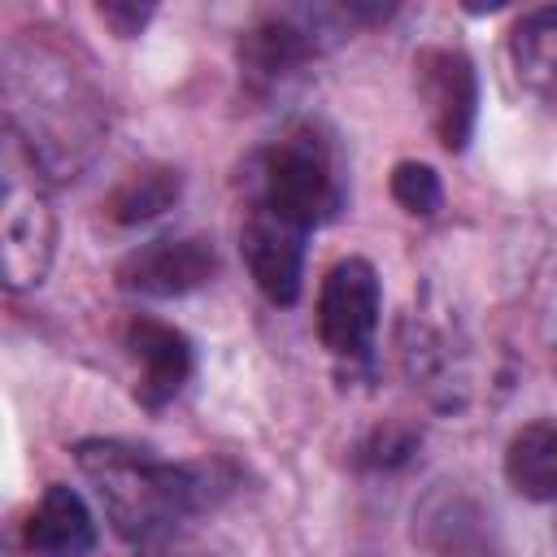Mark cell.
<instances>
[{"instance_id":"6da1fadb","label":"cell","mask_w":557,"mask_h":557,"mask_svg":"<svg viewBox=\"0 0 557 557\" xmlns=\"http://www.w3.org/2000/svg\"><path fill=\"white\" fill-rule=\"evenodd\" d=\"M4 100L13 122L9 139L26 148L39 174L65 178L91 161L104 135V109L61 48L48 39H13L4 52Z\"/></svg>"},{"instance_id":"7a4b0ae2","label":"cell","mask_w":557,"mask_h":557,"mask_svg":"<svg viewBox=\"0 0 557 557\" xmlns=\"http://www.w3.org/2000/svg\"><path fill=\"white\" fill-rule=\"evenodd\" d=\"M74 457L96 487L109 527L135 548L165 540L205 505V474L196 466H174L139 444L83 440Z\"/></svg>"},{"instance_id":"3957f363","label":"cell","mask_w":557,"mask_h":557,"mask_svg":"<svg viewBox=\"0 0 557 557\" xmlns=\"http://www.w3.org/2000/svg\"><path fill=\"white\" fill-rule=\"evenodd\" d=\"M257 209H270L296 226H322L344 205V178L335 148L313 131H287L252 161Z\"/></svg>"},{"instance_id":"277c9868","label":"cell","mask_w":557,"mask_h":557,"mask_svg":"<svg viewBox=\"0 0 557 557\" xmlns=\"http://www.w3.org/2000/svg\"><path fill=\"white\" fill-rule=\"evenodd\" d=\"M39 170L17 157V144L4 148V200H0V265L13 292L44 283L57 248V218L48 205Z\"/></svg>"},{"instance_id":"5b68a950","label":"cell","mask_w":557,"mask_h":557,"mask_svg":"<svg viewBox=\"0 0 557 557\" xmlns=\"http://www.w3.org/2000/svg\"><path fill=\"white\" fill-rule=\"evenodd\" d=\"M383 287L366 257H344L326 270L318 292V335L335 357H366L379 331Z\"/></svg>"},{"instance_id":"8992f818","label":"cell","mask_w":557,"mask_h":557,"mask_svg":"<svg viewBox=\"0 0 557 557\" xmlns=\"http://www.w3.org/2000/svg\"><path fill=\"white\" fill-rule=\"evenodd\" d=\"M413 83L426 104L431 131L448 152H461L479 117V74L457 48H422L413 61Z\"/></svg>"},{"instance_id":"52a82bcc","label":"cell","mask_w":557,"mask_h":557,"mask_svg":"<svg viewBox=\"0 0 557 557\" xmlns=\"http://www.w3.org/2000/svg\"><path fill=\"white\" fill-rule=\"evenodd\" d=\"M218 274V252L209 239L200 235H183V239H152L139 244L135 252L122 257L117 265V283L135 296H187L196 287H205Z\"/></svg>"},{"instance_id":"ba28073f","label":"cell","mask_w":557,"mask_h":557,"mask_svg":"<svg viewBox=\"0 0 557 557\" xmlns=\"http://www.w3.org/2000/svg\"><path fill=\"white\" fill-rule=\"evenodd\" d=\"M239 244L261 296L274 305H296L300 278H305V226L252 205Z\"/></svg>"},{"instance_id":"9c48e42d","label":"cell","mask_w":557,"mask_h":557,"mask_svg":"<svg viewBox=\"0 0 557 557\" xmlns=\"http://www.w3.org/2000/svg\"><path fill=\"white\" fill-rule=\"evenodd\" d=\"M126 352L135 361V396L148 409H161L174 400L191 374V344L183 331L157 322V318H131L126 322Z\"/></svg>"},{"instance_id":"30bf717a","label":"cell","mask_w":557,"mask_h":557,"mask_svg":"<svg viewBox=\"0 0 557 557\" xmlns=\"http://www.w3.org/2000/svg\"><path fill=\"white\" fill-rule=\"evenodd\" d=\"M318 17L322 13H270L261 17L252 30H244L239 39V61L248 70V78L257 83H278L287 74H296L318 48Z\"/></svg>"},{"instance_id":"8fae6325","label":"cell","mask_w":557,"mask_h":557,"mask_svg":"<svg viewBox=\"0 0 557 557\" xmlns=\"http://www.w3.org/2000/svg\"><path fill=\"white\" fill-rule=\"evenodd\" d=\"M96 548V522L83 496L65 483H48L39 505L26 518L30 557H87Z\"/></svg>"},{"instance_id":"7c38bea8","label":"cell","mask_w":557,"mask_h":557,"mask_svg":"<svg viewBox=\"0 0 557 557\" xmlns=\"http://www.w3.org/2000/svg\"><path fill=\"white\" fill-rule=\"evenodd\" d=\"M509 61L518 83L557 109V4L518 17L509 30Z\"/></svg>"},{"instance_id":"4fadbf2b","label":"cell","mask_w":557,"mask_h":557,"mask_svg":"<svg viewBox=\"0 0 557 557\" xmlns=\"http://www.w3.org/2000/svg\"><path fill=\"white\" fill-rule=\"evenodd\" d=\"M505 479L527 500H557V422H531L509 440Z\"/></svg>"},{"instance_id":"5bb4252c","label":"cell","mask_w":557,"mask_h":557,"mask_svg":"<svg viewBox=\"0 0 557 557\" xmlns=\"http://www.w3.org/2000/svg\"><path fill=\"white\" fill-rule=\"evenodd\" d=\"M178 191H183L178 170H170V165H139V170H126L113 183V191L104 196V213L117 226H139V222H152L165 209H174Z\"/></svg>"},{"instance_id":"9a60e30c","label":"cell","mask_w":557,"mask_h":557,"mask_svg":"<svg viewBox=\"0 0 557 557\" xmlns=\"http://www.w3.org/2000/svg\"><path fill=\"white\" fill-rule=\"evenodd\" d=\"M392 196H396V205H400L405 213L431 218V213L440 209V200H444L440 174H435L431 165H422V161H400V165L392 170Z\"/></svg>"},{"instance_id":"2e32d148","label":"cell","mask_w":557,"mask_h":557,"mask_svg":"<svg viewBox=\"0 0 557 557\" xmlns=\"http://www.w3.org/2000/svg\"><path fill=\"white\" fill-rule=\"evenodd\" d=\"M100 17L117 30V35H139L152 17V4H126V0H104L100 4Z\"/></svg>"}]
</instances>
